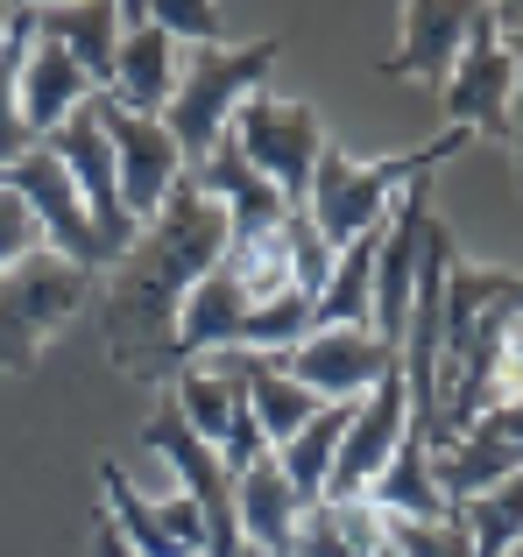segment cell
Instances as JSON below:
<instances>
[{
  "label": "cell",
  "mask_w": 523,
  "mask_h": 557,
  "mask_svg": "<svg viewBox=\"0 0 523 557\" xmlns=\"http://www.w3.org/2000/svg\"><path fill=\"white\" fill-rule=\"evenodd\" d=\"M227 219L192 177L163 198V212L127 240V255L107 269V297H99V325H107V354L121 374L156 381L178 374V311L192 297L198 275L227 261Z\"/></svg>",
  "instance_id": "obj_1"
},
{
  "label": "cell",
  "mask_w": 523,
  "mask_h": 557,
  "mask_svg": "<svg viewBox=\"0 0 523 557\" xmlns=\"http://www.w3.org/2000/svg\"><path fill=\"white\" fill-rule=\"evenodd\" d=\"M523 318V269L496 261H446L439 289V431L453 445L482 409L516 395L510 339Z\"/></svg>",
  "instance_id": "obj_2"
},
{
  "label": "cell",
  "mask_w": 523,
  "mask_h": 557,
  "mask_svg": "<svg viewBox=\"0 0 523 557\" xmlns=\"http://www.w3.org/2000/svg\"><path fill=\"white\" fill-rule=\"evenodd\" d=\"M467 141H474V135H460V127H439L431 141L397 149V156H382V163H368V156H346L340 141H326V156H318V170H312V190H304V219H312L318 240L340 255L346 240H361V233L382 226L389 205H397L417 177H431L446 156H460Z\"/></svg>",
  "instance_id": "obj_3"
},
{
  "label": "cell",
  "mask_w": 523,
  "mask_h": 557,
  "mask_svg": "<svg viewBox=\"0 0 523 557\" xmlns=\"http://www.w3.org/2000/svg\"><path fill=\"white\" fill-rule=\"evenodd\" d=\"M276 57H283V42H276V36L184 50L178 92H170V107H163V127H170V141H178L184 170H198V163L212 156V141H227V127H234L241 99H255L262 85H269Z\"/></svg>",
  "instance_id": "obj_4"
},
{
  "label": "cell",
  "mask_w": 523,
  "mask_h": 557,
  "mask_svg": "<svg viewBox=\"0 0 523 557\" xmlns=\"http://www.w3.org/2000/svg\"><path fill=\"white\" fill-rule=\"evenodd\" d=\"M227 135H234V149L248 156L262 177L283 190L290 212H304L312 170H318V156H326V141H332L312 99H283V92H269V85H262L255 99H241V113H234V127H227Z\"/></svg>",
  "instance_id": "obj_5"
},
{
  "label": "cell",
  "mask_w": 523,
  "mask_h": 557,
  "mask_svg": "<svg viewBox=\"0 0 523 557\" xmlns=\"http://www.w3.org/2000/svg\"><path fill=\"white\" fill-rule=\"evenodd\" d=\"M85 297H93V275L71 269L50 247L0 275V374H22L28 360L42 354V339H50L71 311H85Z\"/></svg>",
  "instance_id": "obj_6"
},
{
  "label": "cell",
  "mask_w": 523,
  "mask_h": 557,
  "mask_svg": "<svg viewBox=\"0 0 523 557\" xmlns=\"http://www.w3.org/2000/svg\"><path fill=\"white\" fill-rule=\"evenodd\" d=\"M93 121H99V135H107V149H113V177H121L127 219L149 226V219L163 212L170 190L192 177L184 156H178V141H170V127L156 121V113H127L121 99H107V92H93Z\"/></svg>",
  "instance_id": "obj_7"
},
{
  "label": "cell",
  "mask_w": 523,
  "mask_h": 557,
  "mask_svg": "<svg viewBox=\"0 0 523 557\" xmlns=\"http://www.w3.org/2000/svg\"><path fill=\"white\" fill-rule=\"evenodd\" d=\"M99 480H107L99 516L113 522V536H121L135 557H206V516H198L192 494H178V487L149 494L142 480H127L113 459L99 466Z\"/></svg>",
  "instance_id": "obj_8"
},
{
  "label": "cell",
  "mask_w": 523,
  "mask_h": 557,
  "mask_svg": "<svg viewBox=\"0 0 523 557\" xmlns=\"http://www.w3.org/2000/svg\"><path fill=\"white\" fill-rule=\"evenodd\" d=\"M170 409L184 417L192 437H206V445L220 451L227 473H241V466H255L262 451H269L262 431H255V417H248V395H241V381L220 368V354L212 360H184V368L170 374Z\"/></svg>",
  "instance_id": "obj_9"
},
{
  "label": "cell",
  "mask_w": 523,
  "mask_h": 557,
  "mask_svg": "<svg viewBox=\"0 0 523 557\" xmlns=\"http://www.w3.org/2000/svg\"><path fill=\"white\" fill-rule=\"evenodd\" d=\"M42 149L64 163L71 190L85 198V219H93V233H99V255H107V269H113L142 226L127 219V205H121V177H113V149H107V135H99V121H93V99H85V107L71 113Z\"/></svg>",
  "instance_id": "obj_10"
},
{
  "label": "cell",
  "mask_w": 523,
  "mask_h": 557,
  "mask_svg": "<svg viewBox=\"0 0 523 557\" xmlns=\"http://www.w3.org/2000/svg\"><path fill=\"white\" fill-rule=\"evenodd\" d=\"M510 50H502V28H496V8H474V28H467V50H460L453 78L439 85V107H446V127L460 135H510Z\"/></svg>",
  "instance_id": "obj_11"
},
{
  "label": "cell",
  "mask_w": 523,
  "mask_h": 557,
  "mask_svg": "<svg viewBox=\"0 0 523 557\" xmlns=\"http://www.w3.org/2000/svg\"><path fill=\"white\" fill-rule=\"evenodd\" d=\"M0 184H8L14 198L28 205V219L42 226V247H50V255H64L71 269H85V275L107 269V255H99V233H93V219H85V198L71 190L64 163H57L50 149H28L22 163H8V170H0Z\"/></svg>",
  "instance_id": "obj_12"
},
{
  "label": "cell",
  "mask_w": 523,
  "mask_h": 557,
  "mask_svg": "<svg viewBox=\"0 0 523 557\" xmlns=\"http://www.w3.org/2000/svg\"><path fill=\"white\" fill-rule=\"evenodd\" d=\"M431 473H439V494L453 508L474 502V494H488L496 480L523 473V388L502 395L496 409H482V417H474L467 431L431 459Z\"/></svg>",
  "instance_id": "obj_13"
},
{
  "label": "cell",
  "mask_w": 523,
  "mask_h": 557,
  "mask_svg": "<svg viewBox=\"0 0 523 557\" xmlns=\"http://www.w3.org/2000/svg\"><path fill=\"white\" fill-rule=\"evenodd\" d=\"M403 431H411V395H403V368H397L375 395L354 403V423H346L340 459H332V480H326V502H361L382 480V466L397 459Z\"/></svg>",
  "instance_id": "obj_14"
},
{
  "label": "cell",
  "mask_w": 523,
  "mask_h": 557,
  "mask_svg": "<svg viewBox=\"0 0 523 557\" xmlns=\"http://www.w3.org/2000/svg\"><path fill=\"white\" fill-rule=\"evenodd\" d=\"M283 374L297 388H312L318 403H361L397 374V354L375 332H312L283 354Z\"/></svg>",
  "instance_id": "obj_15"
},
{
  "label": "cell",
  "mask_w": 523,
  "mask_h": 557,
  "mask_svg": "<svg viewBox=\"0 0 523 557\" xmlns=\"http://www.w3.org/2000/svg\"><path fill=\"white\" fill-rule=\"evenodd\" d=\"M178 64L184 50L149 22V0H121V50H113V71H107V99L163 121L170 92H178Z\"/></svg>",
  "instance_id": "obj_16"
},
{
  "label": "cell",
  "mask_w": 523,
  "mask_h": 557,
  "mask_svg": "<svg viewBox=\"0 0 523 557\" xmlns=\"http://www.w3.org/2000/svg\"><path fill=\"white\" fill-rule=\"evenodd\" d=\"M467 28H474V8H460V0H411L397 28V50L382 57V78H411L439 92L453 78L460 50H467Z\"/></svg>",
  "instance_id": "obj_17"
},
{
  "label": "cell",
  "mask_w": 523,
  "mask_h": 557,
  "mask_svg": "<svg viewBox=\"0 0 523 557\" xmlns=\"http://www.w3.org/2000/svg\"><path fill=\"white\" fill-rule=\"evenodd\" d=\"M304 516H312V508H304L297 487L283 480L276 451H262L255 466H241V473H234V522H241V544H248L255 557H290Z\"/></svg>",
  "instance_id": "obj_18"
},
{
  "label": "cell",
  "mask_w": 523,
  "mask_h": 557,
  "mask_svg": "<svg viewBox=\"0 0 523 557\" xmlns=\"http://www.w3.org/2000/svg\"><path fill=\"white\" fill-rule=\"evenodd\" d=\"M192 184L206 190L212 205H220V219H227V233H234V240H255V233H269L276 219L290 212V205H283V190H276V184H269V177H262V170L248 163V156L234 149V135H227V141H212V156L192 170Z\"/></svg>",
  "instance_id": "obj_19"
},
{
  "label": "cell",
  "mask_w": 523,
  "mask_h": 557,
  "mask_svg": "<svg viewBox=\"0 0 523 557\" xmlns=\"http://www.w3.org/2000/svg\"><path fill=\"white\" fill-rule=\"evenodd\" d=\"M220 368L241 381L248 417H255V431H262V445H269V451H283L290 437H297L304 423L326 409L312 388H297V381L283 374V360H269V354H220Z\"/></svg>",
  "instance_id": "obj_20"
},
{
  "label": "cell",
  "mask_w": 523,
  "mask_h": 557,
  "mask_svg": "<svg viewBox=\"0 0 523 557\" xmlns=\"http://www.w3.org/2000/svg\"><path fill=\"white\" fill-rule=\"evenodd\" d=\"M241 325H248V289L234 283V269H212L192 283V297H184L178 311V368L184 360H212V354H234L241 346Z\"/></svg>",
  "instance_id": "obj_21"
},
{
  "label": "cell",
  "mask_w": 523,
  "mask_h": 557,
  "mask_svg": "<svg viewBox=\"0 0 523 557\" xmlns=\"http://www.w3.org/2000/svg\"><path fill=\"white\" fill-rule=\"evenodd\" d=\"M36 36L57 42L93 78V92H107L113 50H121V8L113 0H50V8H36Z\"/></svg>",
  "instance_id": "obj_22"
},
{
  "label": "cell",
  "mask_w": 523,
  "mask_h": 557,
  "mask_svg": "<svg viewBox=\"0 0 523 557\" xmlns=\"http://www.w3.org/2000/svg\"><path fill=\"white\" fill-rule=\"evenodd\" d=\"M14 92H22V121H28V135L36 141H50L57 127L71 121V113L93 99V78H85L78 64H71L57 42H28V57H22V78H14Z\"/></svg>",
  "instance_id": "obj_23"
},
{
  "label": "cell",
  "mask_w": 523,
  "mask_h": 557,
  "mask_svg": "<svg viewBox=\"0 0 523 557\" xmlns=\"http://www.w3.org/2000/svg\"><path fill=\"white\" fill-rule=\"evenodd\" d=\"M375 255H382V226L332 255L326 289L312 297V332H375Z\"/></svg>",
  "instance_id": "obj_24"
},
{
  "label": "cell",
  "mask_w": 523,
  "mask_h": 557,
  "mask_svg": "<svg viewBox=\"0 0 523 557\" xmlns=\"http://www.w3.org/2000/svg\"><path fill=\"white\" fill-rule=\"evenodd\" d=\"M453 516H460V530H467L474 557H510L523 544V473L496 480V487L474 494V502H460Z\"/></svg>",
  "instance_id": "obj_25"
},
{
  "label": "cell",
  "mask_w": 523,
  "mask_h": 557,
  "mask_svg": "<svg viewBox=\"0 0 523 557\" xmlns=\"http://www.w3.org/2000/svg\"><path fill=\"white\" fill-rule=\"evenodd\" d=\"M149 22L163 28L178 50H212V42H227V14L220 8H198V0H156Z\"/></svg>",
  "instance_id": "obj_26"
},
{
  "label": "cell",
  "mask_w": 523,
  "mask_h": 557,
  "mask_svg": "<svg viewBox=\"0 0 523 557\" xmlns=\"http://www.w3.org/2000/svg\"><path fill=\"white\" fill-rule=\"evenodd\" d=\"M389 536H397L403 557H474L467 530H460V516H439V522H389Z\"/></svg>",
  "instance_id": "obj_27"
},
{
  "label": "cell",
  "mask_w": 523,
  "mask_h": 557,
  "mask_svg": "<svg viewBox=\"0 0 523 557\" xmlns=\"http://www.w3.org/2000/svg\"><path fill=\"white\" fill-rule=\"evenodd\" d=\"M496 28H502V50H510V141H516V184H523V8H496Z\"/></svg>",
  "instance_id": "obj_28"
},
{
  "label": "cell",
  "mask_w": 523,
  "mask_h": 557,
  "mask_svg": "<svg viewBox=\"0 0 523 557\" xmlns=\"http://www.w3.org/2000/svg\"><path fill=\"white\" fill-rule=\"evenodd\" d=\"M93 557H135V550L121 544V536H113V522H107V516H93Z\"/></svg>",
  "instance_id": "obj_29"
},
{
  "label": "cell",
  "mask_w": 523,
  "mask_h": 557,
  "mask_svg": "<svg viewBox=\"0 0 523 557\" xmlns=\"http://www.w3.org/2000/svg\"><path fill=\"white\" fill-rule=\"evenodd\" d=\"M368 557H403V550H397V536H389V516H382V536L368 544Z\"/></svg>",
  "instance_id": "obj_30"
},
{
  "label": "cell",
  "mask_w": 523,
  "mask_h": 557,
  "mask_svg": "<svg viewBox=\"0 0 523 557\" xmlns=\"http://www.w3.org/2000/svg\"><path fill=\"white\" fill-rule=\"evenodd\" d=\"M510 368H516V388H523V318H516V339H510Z\"/></svg>",
  "instance_id": "obj_31"
},
{
  "label": "cell",
  "mask_w": 523,
  "mask_h": 557,
  "mask_svg": "<svg viewBox=\"0 0 523 557\" xmlns=\"http://www.w3.org/2000/svg\"><path fill=\"white\" fill-rule=\"evenodd\" d=\"M8 22H14V8H0V42H8Z\"/></svg>",
  "instance_id": "obj_32"
},
{
  "label": "cell",
  "mask_w": 523,
  "mask_h": 557,
  "mask_svg": "<svg viewBox=\"0 0 523 557\" xmlns=\"http://www.w3.org/2000/svg\"><path fill=\"white\" fill-rule=\"evenodd\" d=\"M510 557H523V544H516V550H510Z\"/></svg>",
  "instance_id": "obj_33"
},
{
  "label": "cell",
  "mask_w": 523,
  "mask_h": 557,
  "mask_svg": "<svg viewBox=\"0 0 523 557\" xmlns=\"http://www.w3.org/2000/svg\"><path fill=\"white\" fill-rule=\"evenodd\" d=\"M248 557H255V550H248Z\"/></svg>",
  "instance_id": "obj_34"
}]
</instances>
